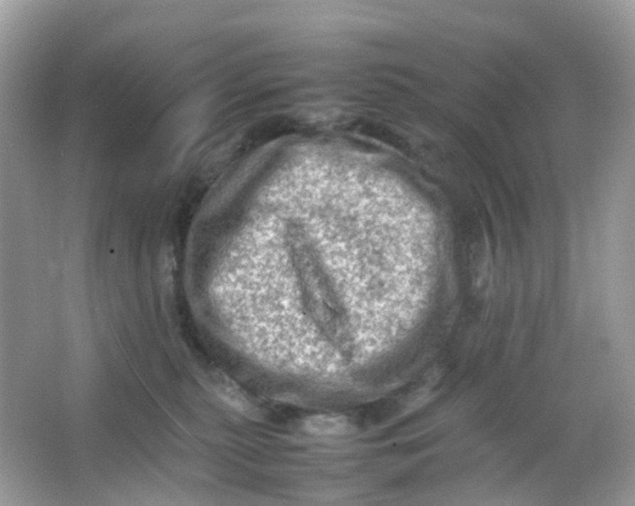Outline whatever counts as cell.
<instances>
[{"label": "cell", "mask_w": 635, "mask_h": 506, "mask_svg": "<svg viewBox=\"0 0 635 506\" xmlns=\"http://www.w3.org/2000/svg\"><path fill=\"white\" fill-rule=\"evenodd\" d=\"M305 428L315 435H342L347 432L348 422L339 416L318 415L308 419Z\"/></svg>", "instance_id": "cell-1"}, {"label": "cell", "mask_w": 635, "mask_h": 506, "mask_svg": "<svg viewBox=\"0 0 635 506\" xmlns=\"http://www.w3.org/2000/svg\"><path fill=\"white\" fill-rule=\"evenodd\" d=\"M215 391L218 395L224 399L227 403L234 407H244V402L239 392L234 389V385L224 377H215V381L212 382Z\"/></svg>", "instance_id": "cell-2"}]
</instances>
